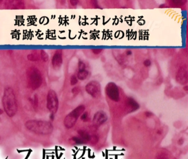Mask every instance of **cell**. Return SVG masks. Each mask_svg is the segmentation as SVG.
I'll list each match as a JSON object with an SVG mask.
<instances>
[{
	"mask_svg": "<svg viewBox=\"0 0 188 159\" xmlns=\"http://www.w3.org/2000/svg\"><path fill=\"white\" fill-rule=\"evenodd\" d=\"M2 105L5 112L8 117H13L17 113V101L12 88L7 87L4 89L2 97Z\"/></svg>",
	"mask_w": 188,
	"mask_h": 159,
	"instance_id": "6da1fadb",
	"label": "cell"
},
{
	"mask_svg": "<svg viewBox=\"0 0 188 159\" xmlns=\"http://www.w3.org/2000/svg\"><path fill=\"white\" fill-rule=\"evenodd\" d=\"M25 127L35 134L44 135L51 134L54 130L52 124L44 120H28L25 124Z\"/></svg>",
	"mask_w": 188,
	"mask_h": 159,
	"instance_id": "7a4b0ae2",
	"label": "cell"
},
{
	"mask_svg": "<svg viewBox=\"0 0 188 159\" xmlns=\"http://www.w3.org/2000/svg\"><path fill=\"white\" fill-rule=\"evenodd\" d=\"M27 79L28 86L33 90L38 89L42 84V73L37 67L31 66L27 70Z\"/></svg>",
	"mask_w": 188,
	"mask_h": 159,
	"instance_id": "3957f363",
	"label": "cell"
},
{
	"mask_svg": "<svg viewBox=\"0 0 188 159\" xmlns=\"http://www.w3.org/2000/svg\"><path fill=\"white\" fill-rule=\"evenodd\" d=\"M85 106L80 105L77 107L73 110H72L69 114H68L64 119L63 124L65 127L67 129H70L73 127L76 123L77 119L84 113L85 110Z\"/></svg>",
	"mask_w": 188,
	"mask_h": 159,
	"instance_id": "277c9868",
	"label": "cell"
},
{
	"mask_svg": "<svg viewBox=\"0 0 188 159\" xmlns=\"http://www.w3.org/2000/svg\"><path fill=\"white\" fill-rule=\"evenodd\" d=\"M46 106L51 114L54 115L59 108V99L56 92L54 90H49L47 95Z\"/></svg>",
	"mask_w": 188,
	"mask_h": 159,
	"instance_id": "5b68a950",
	"label": "cell"
},
{
	"mask_svg": "<svg viewBox=\"0 0 188 159\" xmlns=\"http://www.w3.org/2000/svg\"><path fill=\"white\" fill-rule=\"evenodd\" d=\"M85 90L88 95L94 99L99 97L101 94V85L96 81H92L88 82L85 87Z\"/></svg>",
	"mask_w": 188,
	"mask_h": 159,
	"instance_id": "8992f818",
	"label": "cell"
},
{
	"mask_svg": "<svg viewBox=\"0 0 188 159\" xmlns=\"http://www.w3.org/2000/svg\"><path fill=\"white\" fill-rule=\"evenodd\" d=\"M105 92L108 97L113 101L118 102L120 99V95L118 86L114 83L108 84L105 88Z\"/></svg>",
	"mask_w": 188,
	"mask_h": 159,
	"instance_id": "52a82bcc",
	"label": "cell"
},
{
	"mask_svg": "<svg viewBox=\"0 0 188 159\" xmlns=\"http://www.w3.org/2000/svg\"><path fill=\"white\" fill-rule=\"evenodd\" d=\"M108 119V116L103 110L98 111L93 118V124L95 127H99L105 123Z\"/></svg>",
	"mask_w": 188,
	"mask_h": 159,
	"instance_id": "ba28073f",
	"label": "cell"
},
{
	"mask_svg": "<svg viewBox=\"0 0 188 159\" xmlns=\"http://www.w3.org/2000/svg\"><path fill=\"white\" fill-rule=\"evenodd\" d=\"M52 67L55 70H59L63 63V52L61 50H57L54 53L51 60Z\"/></svg>",
	"mask_w": 188,
	"mask_h": 159,
	"instance_id": "9c48e42d",
	"label": "cell"
},
{
	"mask_svg": "<svg viewBox=\"0 0 188 159\" xmlns=\"http://www.w3.org/2000/svg\"><path fill=\"white\" fill-rule=\"evenodd\" d=\"M88 76V71L86 69H84L78 71L76 76L78 80H80L81 81H84L87 78Z\"/></svg>",
	"mask_w": 188,
	"mask_h": 159,
	"instance_id": "30bf717a",
	"label": "cell"
},
{
	"mask_svg": "<svg viewBox=\"0 0 188 159\" xmlns=\"http://www.w3.org/2000/svg\"><path fill=\"white\" fill-rule=\"evenodd\" d=\"M78 133L80 135V137L84 140V142L89 141L90 138H91V135L89 134L86 131H84V130H80L78 131Z\"/></svg>",
	"mask_w": 188,
	"mask_h": 159,
	"instance_id": "8fae6325",
	"label": "cell"
},
{
	"mask_svg": "<svg viewBox=\"0 0 188 159\" xmlns=\"http://www.w3.org/2000/svg\"><path fill=\"white\" fill-rule=\"evenodd\" d=\"M177 77H179L177 80H179V82H181V81L187 80V71L184 70V69H182L179 72Z\"/></svg>",
	"mask_w": 188,
	"mask_h": 159,
	"instance_id": "7c38bea8",
	"label": "cell"
},
{
	"mask_svg": "<svg viewBox=\"0 0 188 159\" xmlns=\"http://www.w3.org/2000/svg\"><path fill=\"white\" fill-rule=\"evenodd\" d=\"M28 59L31 61H36L41 59L40 54H38V53H33L29 54L28 55Z\"/></svg>",
	"mask_w": 188,
	"mask_h": 159,
	"instance_id": "4fadbf2b",
	"label": "cell"
},
{
	"mask_svg": "<svg viewBox=\"0 0 188 159\" xmlns=\"http://www.w3.org/2000/svg\"><path fill=\"white\" fill-rule=\"evenodd\" d=\"M156 159H170V157L168 153L163 152L158 154Z\"/></svg>",
	"mask_w": 188,
	"mask_h": 159,
	"instance_id": "5bb4252c",
	"label": "cell"
},
{
	"mask_svg": "<svg viewBox=\"0 0 188 159\" xmlns=\"http://www.w3.org/2000/svg\"><path fill=\"white\" fill-rule=\"evenodd\" d=\"M70 140L72 143L76 144H81L84 143V140L80 137H74L73 138H71Z\"/></svg>",
	"mask_w": 188,
	"mask_h": 159,
	"instance_id": "9a60e30c",
	"label": "cell"
},
{
	"mask_svg": "<svg viewBox=\"0 0 188 159\" xmlns=\"http://www.w3.org/2000/svg\"><path fill=\"white\" fill-rule=\"evenodd\" d=\"M40 57H41V59L43 60L44 61H47L48 60V55L47 54V53H46V51H44V50H42L40 51Z\"/></svg>",
	"mask_w": 188,
	"mask_h": 159,
	"instance_id": "2e32d148",
	"label": "cell"
},
{
	"mask_svg": "<svg viewBox=\"0 0 188 159\" xmlns=\"http://www.w3.org/2000/svg\"><path fill=\"white\" fill-rule=\"evenodd\" d=\"M81 119L82 121L86 122L90 120V117L88 114L86 112H84V113L81 116Z\"/></svg>",
	"mask_w": 188,
	"mask_h": 159,
	"instance_id": "e0dca14e",
	"label": "cell"
},
{
	"mask_svg": "<svg viewBox=\"0 0 188 159\" xmlns=\"http://www.w3.org/2000/svg\"><path fill=\"white\" fill-rule=\"evenodd\" d=\"M78 78H77L76 75H72L71 77V79H70V84L72 86L73 85H76L78 82Z\"/></svg>",
	"mask_w": 188,
	"mask_h": 159,
	"instance_id": "ac0fdd59",
	"label": "cell"
},
{
	"mask_svg": "<svg viewBox=\"0 0 188 159\" xmlns=\"http://www.w3.org/2000/svg\"><path fill=\"white\" fill-rule=\"evenodd\" d=\"M89 141H90L91 144H96L98 141V138L96 135L91 136V138H90Z\"/></svg>",
	"mask_w": 188,
	"mask_h": 159,
	"instance_id": "d6986e66",
	"label": "cell"
},
{
	"mask_svg": "<svg viewBox=\"0 0 188 159\" xmlns=\"http://www.w3.org/2000/svg\"><path fill=\"white\" fill-rule=\"evenodd\" d=\"M78 70H84V69H86V64L84 63L83 61H80L78 63Z\"/></svg>",
	"mask_w": 188,
	"mask_h": 159,
	"instance_id": "ffe728a7",
	"label": "cell"
},
{
	"mask_svg": "<svg viewBox=\"0 0 188 159\" xmlns=\"http://www.w3.org/2000/svg\"><path fill=\"white\" fill-rule=\"evenodd\" d=\"M34 102H33V105H34V108H37V107H38V97H37V96L35 95V97H34V101H33Z\"/></svg>",
	"mask_w": 188,
	"mask_h": 159,
	"instance_id": "44dd1931",
	"label": "cell"
},
{
	"mask_svg": "<svg viewBox=\"0 0 188 159\" xmlns=\"http://www.w3.org/2000/svg\"><path fill=\"white\" fill-rule=\"evenodd\" d=\"M143 65L146 66V67H149L151 65V61L149 59H147L145 60L143 62Z\"/></svg>",
	"mask_w": 188,
	"mask_h": 159,
	"instance_id": "7402d4cb",
	"label": "cell"
},
{
	"mask_svg": "<svg viewBox=\"0 0 188 159\" xmlns=\"http://www.w3.org/2000/svg\"><path fill=\"white\" fill-rule=\"evenodd\" d=\"M103 50L101 49H92V52L95 54H98L99 53H101Z\"/></svg>",
	"mask_w": 188,
	"mask_h": 159,
	"instance_id": "603a6c76",
	"label": "cell"
},
{
	"mask_svg": "<svg viewBox=\"0 0 188 159\" xmlns=\"http://www.w3.org/2000/svg\"><path fill=\"white\" fill-rule=\"evenodd\" d=\"M70 3H71L72 6H75L78 3V1H75V0H72V1H70Z\"/></svg>",
	"mask_w": 188,
	"mask_h": 159,
	"instance_id": "cb8c5ba5",
	"label": "cell"
},
{
	"mask_svg": "<svg viewBox=\"0 0 188 159\" xmlns=\"http://www.w3.org/2000/svg\"><path fill=\"white\" fill-rule=\"evenodd\" d=\"M145 115L147 117H150V116H151L152 115V114L150 112H146L145 113Z\"/></svg>",
	"mask_w": 188,
	"mask_h": 159,
	"instance_id": "d4e9b609",
	"label": "cell"
},
{
	"mask_svg": "<svg viewBox=\"0 0 188 159\" xmlns=\"http://www.w3.org/2000/svg\"><path fill=\"white\" fill-rule=\"evenodd\" d=\"M126 54L128 55H130L131 54L132 52H131V50H127V52H126Z\"/></svg>",
	"mask_w": 188,
	"mask_h": 159,
	"instance_id": "484cf974",
	"label": "cell"
},
{
	"mask_svg": "<svg viewBox=\"0 0 188 159\" xmlns=\"http://www.w3.org/2000/svg\"><path fill=\"white\" fill-rule=\"evenodd\" d=\"M183 143V140L182 139H181L179 140V144H182Z\"/></svg>",
	"mask_w": 188,
	"mask_h": 159,
	"instance_id": "4316f807",
	"label": "cell"
},
{
	"mask_svg": "<svg viewBox=\"0 0 188 159\" xmlns=\"http://www.w3.org/2000/svg\"><path fill=\"white\" fill-rule=\"evenodd\" d=\"M44 156H45V154H44V150L43 152V159H44Z\"/></svg>",
	"mask_w": 188,
	"mask_h": 159,
	"instance_id": "83f0119b",
	"label": "cell"
},
{
	"mask_svg": "<svg viewBox=\"0 0 188 159\" xmlns=\"http://www.w3.org/2000/svg\"><path fill=\"white\" fill-rule=\"evenodd\" d=\"M174 159H175V158H174Z\"/></svg>",
	"mask_w": 188,
	"mask_h": 159,
	"instance_id": "f1b7e54d",
	"label": "cell"
}]
</instances>
